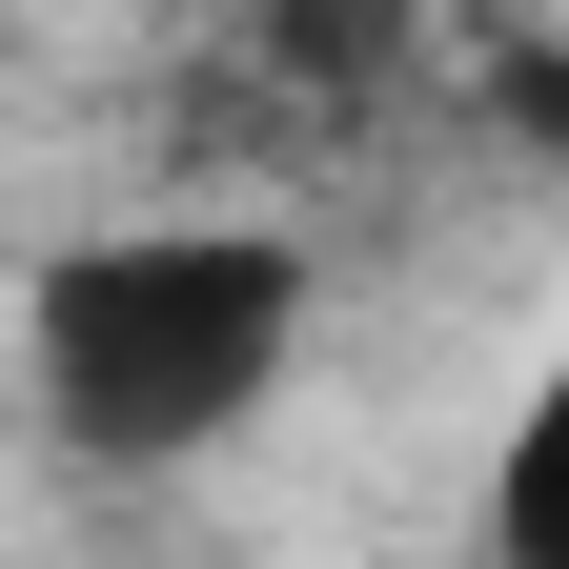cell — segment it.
<instances>
[{
    "instance_id": "cell-1",
    "label": "cell",
    "mask_w": 569,
    "mask_h": 569,
    "mask_svg": "<svg viewBox=\"0 0 569 569\" xmlns=\"http://www.w3.org/2000/svg\"><path fill=\"white\" fill-rule=\"evenodd\" d=\"M284 367H306V244L244 203L102 224L21 284V387L82 468H203L224 427L284 407Z\"/></svg>"
},
{
    "instance_id": "cell-2",
    "label": "cell",
    "mask_w": 569,
    "mask_h": 569,
    "mask_svg": "<svg viewBox=\"0 0 569 569\" xmlns=\"http://www.w3.org/2000/svg\"><path fill=\"white\" fill-rule=\"evenodd\" d=\"M488 569H569V346L529 367L509 448H488Z\"/></svg>"
}]
</instances>
